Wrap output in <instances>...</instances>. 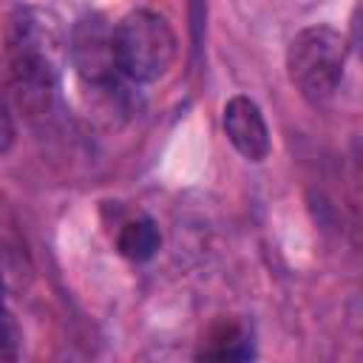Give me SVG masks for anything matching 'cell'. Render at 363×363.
I'll use <instances>...</instances> for the list:
<instances>
[{"label":"cell","mask_w":363,"mask_h":363,"mask_svg":"<svg viewBox=\"0 0 363 363\" xmlns=\"http://www.w3.org/2000/svg\"><path fill=\"white\" fill-rule=\"evenodd\" d=\"M224 133H227L230 145L250 162H264L272 150L267 119H264L261 108L244 94L233 96L224 105Z\"/></svg>","instance_id":"5"},{"label":"cell","mask_w":363,"mask_h":363,"mask_svg":"<svg viewBox=\"0 0 363 363\" xmlns=\"http://www.w3.org/2000/svg\"><path fill=\"white\" fill-rule=\"evenodd\" d=\"M68 60V34L60 17L40 6L17 9L6 31V82L14 105L45 113Z\"/></svg>","instance_id":"1"},{"label":"cell","mask_w":363,"mask_h":363,"mask_svg":"<svg viewBox=\"0 0 363 363\" xmlns=\"http://www.w3.org/2000/svg\"><path fill=\"white\" fill-rule=\"evenodd\" d=\"M11 145H14V122H11L6 102L0 99V153H9Z\"/></svg>","instance_id":"8"},{"label":"cell","mask_w":363,"mask_h":363,"mask_svg":"<svg viewBox=\"0 0 363 363\" xmlns=\"http://www.w3.org/2000/svg\"><path fill=\"white\" fill-rule=\"evenodd\" d=\"M201 357H216V360H244L252 357V346L247 340L244 332H238L235 326H227L221 335H216L210 340L207 349H201Z\"/></svg>","instance_id":"7"},{"label":"cell","mask_w":363,"mask_h":363,"mask_svg":"<svg viewBox=\"0 0 363 363\" xmlns=\"http://www.w3.org/2000/svg\"><path fill=\"white\" fill-rule=\"evenodd\" d=\"M68 60L88 85H99V88L116 85L122 68H119L113 26L102 14L79 17L68 31Z\"/></svg>","instance_id":"4"},{"label":"cell","mask_w":363,"mask_h":363,"mask_svg":"<svg viewBox=\"0 0 363 363\" xmlns=\"http://www.w3.org/2000/svg\"><path fill=\"white\" fill-rule=\"evenodd\" d=\"M162 244V235H159V227L153 218H136V221H128L119 235H116V247L125 258L130 261H147L156 255Z\"/></svg>","instance_id":"6"},{"label":"cell","mask_w":363,"mask_h":363,"mask_svg":"<svg viewBox=\"0 0 363 363\" xmlns=\"http://www.w3.org/2000/svg\"><path fill=\"white\" fill-rule=\"evenodd\" d=\"M113 34H116L119 68H122V77L128 79L153 82L164 77L176 60V51H179L176 31L162 14L150 9H136L125 14L113 26Z\"/></svg>","instance_id":"3"},{"label":"cell","mask_w":363,"mask_h":363,"mask_svg":"<svg viewBox=\"0 0 363 363\" xmlns=\"http://www.w3.org/2000/svg\"><path fill=\"white\" fill-rule=\"evenodd\" d=\"M346 65V40L332 26L301 28L286 51V71L303 99L320 105L340 91Z\"/></svg>","instance_id":"2"}]
</instances>
